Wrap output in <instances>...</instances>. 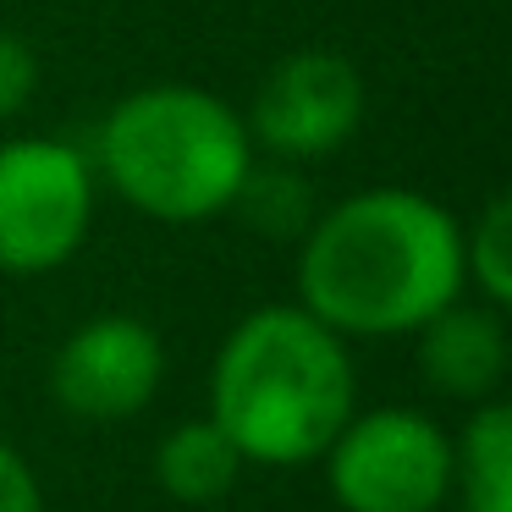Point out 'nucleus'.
I'll use <instances>...</instances> for the list:
<instances>
[{"instance_id": "f257e3e1", "label": "nucleus", "mask_w": 512, "mask_h": 512, "mask_svg": "<svg viewBox=\"0 0 512 512\" xmlns=\"http://www.w3.org/2000/svg\"><path fill=\"white\" fill-rule=\"evenodd\" d=\"M463 287V221L413 188L353 193L298 248V303L342 342L413 336Z\"/></svg>"}, {"instance_id": "f03ea898", "label": "nucleus", "mask_w": 512, "mask_h": 512, "mask_svg": "<svg viewBox=\"0 0 512 512\" xmlns=\"http://www.w3.org/2000/svg\"><path fill=\"white\" fill-rule=\"evenodd\" d=\"M353 413V353L303 303H265L226 331L210 369V419L232 435L243 463H320Z\"/></svg>"}, {"instance_id": "7ed1b4c3", "label": "nucleus", "mask_w": 512, "mask_h": 512, "mask_svg": "<svg viewBox=\"0 0 512 512\" xmlns=\"http://www.w3.org/2000/svg\"><path fill=\"white\" fill-rule=\"evenodd\" d=\"M254 166L248 122L210 89L149 83L116 100L94 138V177L116 199L166 226L226 215Z\"/></svg>"}, {"instance_id": "20e7f679", "label": "nucleus", "mask_w": 512, "mask_h": 512, "mask_svg": "<svg viewBox=\"0 0 512 512\" xmlns=\"http://www.w3.org/2000/svg\"><path fill=\"white\" fill-rule=\"evenodd\" d=\"M320 463L342 512H441L452 496V435L419 408L353 413Z\"/></svg>"}, {"instance_id": "39448f33", "label": "nucleus", "mask_w": 512, "mask_h": 512, "mask_svg": "<svg viewBox=\"0 0 512 512\" xmlns=\"http://www.w3.org/2000/svg\"><path fill=\"white\" fill-rule=\"evenodd\" d=\"M94 160L67 138L0 144V270L50 276L83 248L94 226Z\"/></svg>"}, {"instance_id": "423d86ee", "label": "nucleus", "mask_w": 512, "mask_h": 512, "mask_svg": "<svg viewBox=\"0 0 512 512\" xmlns=\"http://www.w3.org/2000/svg\"><path fill=\"white\" fill-rule=\"evenodd\" d=\"M243 122L248 138L287 166L336 155L364 122V78L336 50H292L265 72Z\"/></svg>"}, {"instance_id": "0eeeda50", "label": "nucleus", "mask_w": 512, "mask_h": 512, "mask_svg": "<svg viewBox=\"0 0 512 512\" xmlns=\"http://www.w3.org/2000/svg\"><path fill=\"white\" fill-rule=\"evenodd\" d=\"M166 347L138 314H94L50 358V397L78 424H122L155 402Z\"/></svg>"}, {"instance_id": "6e6552de", "label": "nucleus", "mask_w": 512, "mask_h": 512, "mask_svg": "<svg viewBox=\"0 0 512 512\" xmlns=\"http://www.w3.org/2000/svg\"><path fill=\"white\" fill-rule=\"evenodd\" d=\"M413 336H419V375L430 391H441L452 402H468V408L501 397L507 364H512L501 309H490L479 298H452Z\"/></svg>"}, {"instance_id": "1a4fd4ad", "label": "nucleus", "mask_w": 512, "mask_h": 512, "mask_svg": "<svg viewBox=\"0 0 512 512\" xmlns=\"http://www.w3.org/2000/svg\"><path fill=\"white\" fill-rule=\"evenodd\" d=\"M243 452L232 446V435L204 413V419H182L160 435L155 446V485L182 507H210V501L232 496V485L243 479Z\"/></svg>"}, {"instance_id": "9d476101", "label": "nucleus", "mask_w": 512, "mask_h": 512, "mask_svg": "<svg viewBox=\"0 0 512 512\" xmlns=\"http://www.w3.org/2000/svg\"><path fill=\"white\" fill-rule=\"evenodd\" d=\"M452 490L463 512H512V402L468 408V424L452 435Z\"/></svg>"}, {"instance_id": "9b49d317", "label": "nucleus", "mask_w": 512, "mask_h": 512, "mask_svg": "<svg viewBox=\"0 0 512 512\" xmlns=\"http://www.w3.org/2000/svg\"><path fill=\"white\" fill-rule=\"evenodd\" d=\"M232 210L265 237H303L314 221L309 188L298 182V171H287V160H276V166H248Z\"/></svg>"}, {"instance_id": "f8f14e48", "label": "nucleus", "mask_w": 512, "mask_h": 512, "mask_svg": "<svg viewBox=\"0 0 512 512\" xmlns=\"http://www.w3.org/2000/svg\"><path fill=\"white\" fill-rule=\"evenodd\" d=\"M463 281L490 309L512 303V204L507 199H490L479 210V221L463 232Z\"/></svg>"}, {"instance_id": "ddd939ff", "label": "nucleus", "mask_w": 512, "mask_h": 512, "mask_svg": "<svg viewBox=\"0 0 512 512\" xmlns=\"http://www.w3.org/2000/svg\"><path fill=\"white\" fill-rule=\"evenodd\" d=\"M39 89V56L23 34H0V122L17 116Z\"/></svg>"}, {"instance_id": "4468645a", "label": "nucleus", "mask_w": 512, "mask_h": 512, "mask_svg": "<svg viewBox=\"0 0 512 512\" xmlns=\"http://www.w3.org/2000/svg\"><path fill=\"white\" fill-rule=\"evenodd\" d=\"M0 512H45L39 474L28 468V457L6 441H0Z\"/></svg>"}]
</instances>
